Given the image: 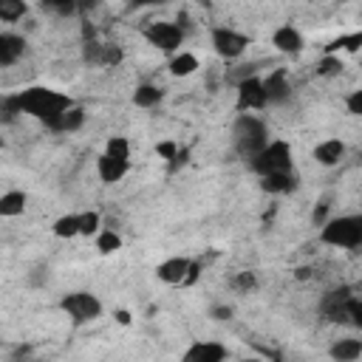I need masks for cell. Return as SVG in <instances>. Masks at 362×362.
<instances>
[{
    "label": "cell",
    "instance_id": "1",
    "mask_svg": "<svg viewBox=\"0 0 362 362\" xmlns=\"http://www.w3.org/2000/svg\"><path fill=\"white\" fill-rule=\"evenodd\" d=\"M14 102L20 107V113H28L45 124H51L59 113H65L68 107H74V99L62 90H54V88H45V85H31L20 93H14Z\"/></svg>",
    "mask_w": 362,
    "mask_h": 362
},
{
    "label": "cell",
    "instance_id": "2",
    "mask_svg": "<svg viewBox=\"0 0 362 362\" xmlns=\"http://www.w3.org/2000/svg\"><path fill=\"white\" fill-rule=\"evenodd\" d=\"M232 144L240 158L252 161L269 144V130H266L263 119H257L255 113H240L232 124Z\"/></svg>",
    "mask_w": 362,
    "mask_h": 362
},
{
    "label": "cell",
    "instance_id": "3",
    "mask_svg": "<svg viewBox=\"0 0 362 362\" xmlns=\"http://www.w3.org/2000/svg\"><path fill=\"white\" fill-rule=\"evenodd\" d=\"M320 240L337 249H356L362 243V218L359 215L328 218L320 226Z\"/></svg>",
    "mask_w": 362,
    "mask_h": 362
},
{
    "label": "cell",
    "instance_id": "4",
    "mask_svg": "<svg viewBox=\"0 0 362 362\" xmlns=\"http://www.w3.org/2000/svg\"><path fill=\"white\" fill-rule=\"evenodd\" d=\"M249 167L263 178V175H274V173H294V156H291V144L283 139L269 141L252 161Z\"/></svg>",
    "mask_w": 362,
    "mask_h": 362
},
{
    "label": "cell",
    "instance_id": "5",
    "mask_svg": "<svg viewBox=\"0 0 362 362\" xmlns=\"http://www.w3.org/2000/svg\"><path fill=\"white\" fill-rule=\"evenodd\" d=\"M59 308H62L76 325L93 322V320L102 317V300H99L96 294H90V291H71V294H65V297L59 300Z\"/></svg>",
    "mask_w": 362,
    "mask_h": 362
},
{
    "label": "cell",
    "instance_id": "6",
    "mask_svg": "<svg viewBox=\"0 0 362 362\" xmlns=\"http://www.w3.org/2000/svg\"><path fill=\"white\" fill-rule=\"evenodd\" d=\"M144 40H147L150 45H156L158 51H164V54H178L181 42H184V28L175 25V23L158 20V23H150V25L144 28Z\"/></svg>",
    "mask_w": 362,
    "mask_h": 362
},
{
    "label": "cell",
    "instance_id": "7",
    "mask_svg": "<svg viewBox=\"0 0 362 362\" xmlns=\"http://www.w3.org/2000/svg\"><path fill=\"white\" fill-rule=\"evenodd\" d=\"M212 48L223 59H238L249 48V37L229 25H218V28H212Z\"/></svg>",
    "mask_w": 362,
    "mask_h": 362
},
{
    "label": "cell",
    "instance_id": "8",
    "mask_svg": "<svg viewBox=\"0 0 362 362\" xmlns=\"http://www.w3.org/2000/svg\"><path fill=\"white\" fill-rule=\"evenodd\" d=\"M156 274L161 283L167 286H178V283H189L195 280V266L189 257H167L156 266Z\"/></svg>",
    "mask_w": 362,
    "mask_h": 362
},
{
    "label": "cell",
    "instance_id": "9",
    "mask_svg": "<svg viewBox=\"0 0 362 362\" xmlns=\"http://www.w3.org/2000/svg\"><path fill=\"white\" fill-rule=\"evenodd\" d=\"M266 107V93H263V82L260 76H246L238 82V110L249 113V110H260Z\"/></svg>",
    "mask_w": 362,
    "mask_h": 362
},
{
    "label": "cell",
    "instance_id": "10",
    "mask_svg": "<svg viewBox=\"0 0 362 362\" xmlns=\"http://www.w3.org/2000/svg\"><path fill=\"white\" fill-rule=\"evenodd\" d=\"M181 362H226V345L212 339H198L181 354Z\"/></svg>",
    "mask_w": 362,
    "mask_h": 362
},
{
    "label": "cell",
    "instance_id": "11",
    "mask_svg": "<svg viewBox=\"0 0 362 362\" xmlns=\"http://www.w3.org/2000/svg\"><path fill=\"white\" fill-rule=\"evenodd\" d=\"M263 82V93H266V105H280L291 96V85H288V74L280 68V71H272Z\"/></svg>",
    "mask_w": 362,
    "mask_h": 362
},
{
    "label": "cell",
    "instance_id": "12",
    "mask_svg": "<svg viewBox=\"0 0 362 362\" xmlns=\"http://www.w3.org/2000/svg\"><path fill=\"white\" fill-rule=\"evenodd\" d=\"M272 45L280 54H300L305 42H303V34L294 25H277L274 34H272Z\"/></svg>",
    "mask_w": 362,
    "mask_h": 362
},
{
    "label": "cell",
    "instance_id": "13",
    "mask_svg": "<svg viewBox=\"0 0 362 362\" xmlns=\"http://www.w3.org/2000/svg\"><path fill=\"white\" fill-rule=\"evenodd\" d=\"M25 54V40L14 31H0V68L14 65Z\"/></svg>",
    "mask_w": 362,
    "mask_h": 362
},
{
    "label": "cell",
    "instance_id": "14",
    "mask_svg": "<svg viewBox=\"0 0 362 362\" xmlns=\"http://www.w3.org/2000/svg\"><path fill=\"white\" fill-rule=\"evenodd\" d=\"M85 59L96 62V65H116V62H122V51L116 45H105V42L88 40L85 42Z\"/></svg>",
    "mask_w": 362,
    "mask_h": 362
},
{
    "label": "cell",
    "instance_id": "15",
    "mask_svg": "<svg viewBox=\"0 0 362 362\" xmlns=\"http://www.w3.org/2000/svg\"><path fill=\"white\" fill-rule=\"evenodd\" d=\"M127 170H130V161H119V158H110V156H105V153L96 158V173H99V178H102L105 184L122 181V178L127 175Z\"/></svg>",
    "mask_w": 362,
    "mask_h": 362
},
{
    "label": "cell",
    "instance_id": "16",
    "mask_svg": "<svg viewBox=\"0 0 362 362\" xmlns=\"http://www.w3.org/2000/svg\"><path fill=\"white\" fill-rule=\"evenodd\" d=\"M314 158L322 167H334V164H339L345 158V144L339 139H325V141H320L314 147Z\"/></svg>",
    "mask_w": 362,
    "mask_h": 362
},
{
    "label": "cell",
    "instance_id": "17",
    "mask_svg": "<svg viewBox=\"0 0 362 362\" xmlns=\"http://www.w3.org/2000/svg\"><path fill=\"white\" fill-rule=\"evenodd\" d=\"M85 124V110L79 107V105H74V107H68L65 113H59L51 124H45V127H51L54 133H74V130H79Z\"/></svg>",
    "mask_w": 362,
    "mask_h": 362
},
{
    "label": "cell",
    "instance_id": "18",
    "mask_svg": "<svg viewBox=\"0 0 362 362\" xmlns=\"http://www.w3.org/2000/svg\"><path fill=\"white\" fill-rule=\"evenodd\" d=\"M297 187V175L294 173H274V175H263L260 178V189L269 195H286Z\"/></svg>",
    "mask_w": 362,
    "mask_h": 362
},
{
    "label": "cell",
    "instance_id": "19",
    "mask_svg": "<svg viewBox=\"0 0 362 362\" xmlns=\"http://www.w3.org/2000/svg\"><path fill=\"white\" fill-rule=\"evenodd\" d=\"M328 354H331L334 362H356V359L362 356V342L354 339V337H348V339H337V342L331 345Z\"/></svg>",
    "mask_w": 362,
    "mask_h": 362
},
{
    "label": "cell",
    "instance_id": "20",
    "mask_svg": "<svg viewBox=\"0 0 362 362\" xmlns=\"http://www.w3.org/2000/svg\"><path fill=\"white\" fill-rule=\"evenodd\" d=\"M25 201H28L25 192H20V189H8V192H3V195H0V215H3V218L23 215Z\"/></svg>",
    "mask_w": 362,
    "mask_h": 362
},
{
    "label": "cell",
    "instance_id": "21",
    "mask_svg": "<svg viewBox=\"0 0 362 362\" xmlns=\"http://www.w3.org/2000/svg\"><path fill=\"white\" fill-rule=\"evenodd\" d=\"M195 71H198V57L195 54H189V51L173 54V59H170V74L173 76H189Z\"/></svg>",
    "mask_w": 362,
    "mask_h": 362
},
{
    "label": "cell",
    "instance_id": "22",
    "mask_svg": "<svg viewBox=\"0 0 362 362\" xmlns=\"http://www.w3.org/2000/svg\"><path fill=\"white\" fill-rule=\"evenodd\" d=\"M28 14V6L23 0H0V23H17Z\"/></svg>",
    "mask_w": 362,
    "mask_h": 362
},
{
    "label": "cell",
    "instance_id": "23",
    "mask_svg": "<svg viewBox=\"0 0 362 362\" xmlns=\"http://www.w3.org/2000/svg\"><path fill=\"white\" fill-rule=\"evenodd\" d=\"M51 232L57 235V238H76L79 235V218L76 215H59L57 221H54V226H51Z\"/></svg>",
    "mask_w": 362,
    "mask_h": 362
},
{
    "label": "cell",
    "instance_id": "24",
    "mask_svg": "<svg viewBox=\"0 0 362 362\" xmlns=\"http://www.w3.org/2000/svg\"><path fill=\"white\" fill-rule=\"evenodd\" d=\"M161 96H164V93H161L156 85H139L136 93H133V102H136L139 107H153V105L161 102Z\"/></svg>",
    "mask_w": 362,
    "mask_h": 362
},
{
    "label": "cell",
    "instance_id": "25",
    "mask_svg": "<svg viewBox=\"0 0 362 362\" xmlns=\"http://www.w3.org/2000/svg\"><path fill=\"white\" fill-rule=\"evenodd\" d=\"M105 156L119 158V161H130V141L124 136H110L105 144Z\"/></svg>",
    "mask_w": 362,
    "mask_h": 362
},
{
    "label": "cell",
    "instance_id": "26",
    "mask_svg": "<svg viewBox=\"0 0 362 362\" xmlns=\"http://www.w3.org/2000/svg\"><path fill=\"white\" fill-rule=\"evenodd\" d=\"M96 249H99L102 255L119 252V249H122V238H119V232H113V229H99V232H96Z\"/></svg>",
    "mask_w": 362,
    "mask_h": 362
},
{
    "label": "cell",
    "instance_id": "27",
    "mask_svg": "<svg viewBox=\"0 0 362 362\" xmlns=\"http://www.w3.org/2000/svg\"><path fill=\"white\" fill-rule=\"evenodd\" d=\"M76 218H79V235L90 238V235L99 232V223H102L99 212H82V215H76Z\"/></svg>",
    "mask_w": 362,
    "mask_h": 362
},
{
    "label": "cell",
    "instance_id": "28",
    "mask_svg": "<svg viewBox=\"0 0 362 362\" xmlns=\"http://www.w3.org/2000/svg\"><path fill=\"white\" fill-rule=\"evenodd\" d=\"M339 68H342L339 57L328 54V57H322V59H320V65H317V74H320V76H334V74H339Z\"/></svg>",
    "mask_w": 362,
    "mask_h": 362
},
{
    "label": "cell",
    "instance_id": "29",
    "mask_svg": "<svg viewBox=\"0 0 362 362\" xmlns=\"http://www.w3.org/2000/svg\"><path fill=\"white\" fill-rule=\"evenodd\" d=\"M232 286H235L238 291H252V288L257 286L255 272H238V274H235V280H232Z\"/></svg>",
    "mask_w": 362,
    "mask_h": 362
},
{
    "label": "cell",
    "instance_id": "30",
    "mask_svg": "<svg viewBox=\"0 0 362 362\" xmlns=\"http://www.w3.org/2000/svg\"><path fill=\"white\" fill-rule=\"evenodd\" d=\"M17 113H20V107H17L14 96H3V99H0V119H3V122H11Z\"/></svg>",
    "mask_w": 362,
    "mask_h": 362
},
{
    "label": "cell",
    "instance_id": "31",
    "mask_svg": "<svg viewBox=\"0 0 362 362\" xmlns=\"http://www.w3.org/2000/svg\"><path fill=\"white\" fill-rule=\"evenodd\" d=\"M359 42H362V34H351V37H339L331 48H348V51H356Z\"/></svg>",
    "mask_w": 362,
    "mask_h": 362
},
{
    "label": "cell",
    "instance_id": "32",
    "mask_svg": "<svg viewBox=\"0 0 362 362\" xmlns=\"http://www.w3.org/2000/svg\"><path fill=\"white\" fill-rule=\"evenodd\" d=\"M345 105H348V110H351L354 116H359V113H362V90H354V93H348Z\"/></svg>",
    "mask_w": 362,
    "mask_h": 362
},
{
    "label": "cell",
    "instance_id": "33",
    "mask_svg": "<svg viewBox=\"0 0 362 362\" xmlns=\"http://www.w3.org/2000/svg\"><path fill=\"white\" fill-rule=\"evenodd\" d=\"M156 153H158L161 158H175V156H178V147H175V141H161V144L156 147Z\"/></svg>",
    "mask_w": 362,
    "mask_h": 362
},
{
    "label": "cell",
    "instance_id": "34",
    "mask_svg": "<svg viewBox=\"0 0 362 362\" xmlns=\"http://www.w3.org/2000/svg\"><path fill=\"white\" fill-rule=\"evenodd\" d=\"M45 8H51V11H57V14H74V11H76L74 3H45Z\"/></svg>",
    "mask_w": 362,
    "mask_h": 362
},
{
    "label": "cell",
    "instance_id": "35",
    "mask_svg": "<svg viewBox=\"0 0 362 362\" xmlns=\"http://www.w3.org/2000/svg\"><path fill=\"white\" fill-rule=\"evenodd\" d=\"M311 221H314V226H322V223L328 221V204H320V206L314 209V215H311Z\"/></svg>",
    "mask_w": 362,
    "mask_h": 362
},
{
    "label": "cell",
    "instance_id": "36",
    "mask_svg": "<svg viewBox=\"0 0 362 362\" xmlns=\"http://www.w3.org/2000/svg\"><path fill=\"white\" fill-rule=\"evenodd\" d=\"M209 314H212V320H232V308L229 305H212Z\"/></svg>",
    "mask_w": 362,
    "mask_h": 362
},
{
    "label": "cell",
    "instance_id": "37",
    "mask_svg": "<svg viewBox=\"0 0 362 362\" xmlns=\"http://www.w3.org/2000/svg\"><path fill=\"white\" fill-rule=\"evenodd\" d=\"M116 320H119L122 325H127V322H130V314H127V311H116Z\"/></svg>",
    "mask_w": 362,
    "mask_h": 362
},
{
    "label": "cell",
    "instance_id": "38",
    "mask_svg": "<svg viewBox=\"0 0 362 362\" xmlns=\"http://www.w3.org/2000/svg\"><path fill=\"white\" fill-rule=\"evenodd\" d=\"M238 362H260V359H238Z\"/></svg>",
    "mask_w": 362,
    "mask_h": 362
}]
</instances>
